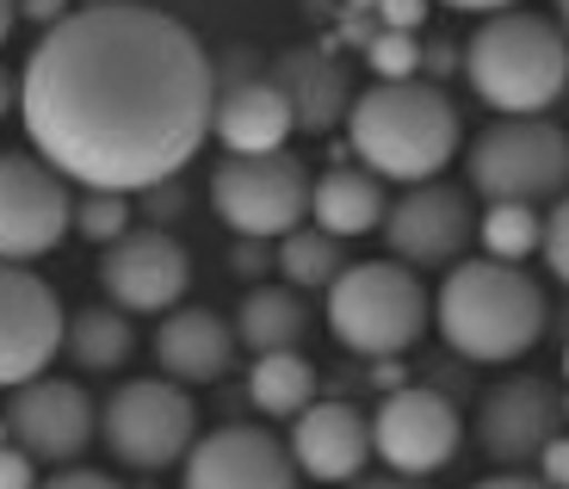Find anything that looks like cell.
<instances>
[{
  "mask_svg": "<svg viewBox=\"0 0 569 489\" xmlns=\"http://www.w3.org/2000/svg\"><path fill=\"white\" fill-rule=\"evenodd\" d=\"M26 137L62 180L149 192L211 137L217 62L173 13L137 0L74 7L19 74Z\"/></svg>",
  "mask_w": 569,
  "mask_h": 489,
  "instance_id": "cell-1",
  "label": "cell"
},
{
  "mask_svg": "<svg viewBox=\"0 0 569 489\" xmlns=\"http://www.w3.org/2000/svg\"><path fill=\"white\" fill-rule=\"evenodd\" d=\"M347 149L359 156V168H371L378 180H440L446 161L465 149V118H458L452 93L440 81H371L366 93H353L347 112Z\"/></svg>",
  "mask_w": 569,
  "mask_h": 489,
  "instance_id": "cell-2",
  "label": "cell"
},
{
  "mask_svg": "<svg viewBox=\"0 0 569 489\" xmlns=\"http://www.w3.org/2000/svg\"><path fill=\"white\" fill-rule=\"evenodd\" d=\"M545 291L513 260H458L446 267V286L433 291V322L446 347L470 366H508L545 335Z\"/></svg>",
  "mask_w": 569,
  "mask_h": 489,
  "instance_id": "cell-3",
  "label": "cell"
},
{
  "mask_svg": "<svg viewBox=\"0 0 569 489\" xmlns=\"http://www.w3.org/2000/svg\"><path fill=\"white\" fill-rule=\"evenodd\" d=\"M470 93L501 118H539L569 87V31L532 7L483 13V26L465 43Z\"/></svg>",
  "mask_w": 569,
  "mask_h": 489,
  "instance_id": "cell-4",
  "label": "cell"
},
{
  "mask_svg": "<svg viewBox=\"0 0 569 489\" xmlns=\"http://www.w3.org/2000/svg\"><path fill=\"white\" fill-rule=\"evenodd\" d=\"M427 322H433V298L421 291V273L402 267L397 255L341 267V279L328 286V329L359 360H397V353H409Z\"/></svg>",
  "mask_w": 569,
  "mask_h": 489,
  "instance_id": "cell-5",
  "label": "cell"
},
{
  "mask_svg": "<svg viewBox=\"0 0 569 489\" xmlns=\"http://www.w3.org/2000/svg\"><path fill=\"white\" fill-rule=\"evenodd\" d=\"M470 192L477 199H513V204H539L569 192V130L551 118H496L470 137L465 149Z\"/></svg>",
  "mask_w": 569,
  "mask_h": 489,
  "instance_id": "cell-6",
  "label": "cell"
},
{
  "mask_svg": "<svg viewBox=\"0 0 569 489\" xmlns=\"http://www.w3.org/2000/svg\"><path fill=\"white\" fill-rule=\"evenodd\" d=\"M100 433L118 465L130 471H168L199 447V403L180 378H130L100 409Z\"/></svg>",
  "mask_w": 569,
  "mask_h": 489,
  "instance_id": "cell-7",
  "label": "cell"
},
{
  "mask_svg": "<svg viewBox=\"0 0 569 489\" xmlns=\"http://www.w3.org/2000/svg\"><path fill=\"white\" fill-rule=\"evenodd\" d=\"M310 173L298 156H223L211 173V204L236 236L248 242H272V236H291L310 217Z\"/></svg>",
  "mask_w": 569,
  "mask_h": 489,
  "instance_id": "cell-8",
  "label": "cell"
},
{
  "mask_svg": "<svg viewBox=\"0 0 569 489\" xmlns=\"http://www.w3.org/2000/svg\"><path fill=\"white\" fill-rule=\"evenodd\" d=\"M69 230H74L69 180L43 156L7 149L0 156V260L31 267V260H43Z\"/></svg>",
  "mask_w": 569,
  "mask_h": 489,
  "instance_id": "cell-9",
  "label": "cell"
},
{
  "mask_svg": "<svg viewBox=\"0 0 569 489\" xmlns=\"http://www.w3.org/2000/svg\"><path fill=\"white\" fill-rule=\"evenodd\" d=\"M62 298L43 286L31 267L0 260V390H19L31 378L50 372V360L62 353Z\"/></svg>",
  "mask_w": 569,
  "mask_h": 489,
  "instance_id": "cell-10",
  "label": "cell"
},
{
  "mask_svg": "<svg viewBox=\"0 0 569 489\" xmlns=\"http://www.w3.org/2000/svg\"><path fill=\"white\" fill-rule=\"evenodd\" d=\"M465 447V416L440 390H390L371 416V452L397 477H433Z\"/></svg>",
  "mask_w": 569,
  "mask_h": 489,
  "instance_id": "cell-11",
  "label": "cell"
},
{
  "mask_svg": "<svg viewBox=\"0 0 569 489\" xmlns=\"http://www.w3.org/2000/svg\"><path fill=\"white\" fill-rule=\"evenodd\" d=\"M100 286L130 317H168L192 286V255L168 230H124L100 255Z\"/></svg>",
  "mask_w": 569,
  "mask_h": 489,
  "instance_id": "cell-12",
  "label": "cell"
},
{
  "mask_svg": "<svg viewBox=\"0 0 569 489\" xmlns=\"http://www.w3.org/2000/svg\"><path fill=\"white\" fill-rule=\"evenodd\" d=\"M7 433H13V447H26L38 465H74L87 452V440L100 433V409L87 397L74 378H31V385L13 390V403H7Z\"/></svg>",
  "mask_w": 569,
  "mask_h": 489,
  "instance_id": "cell-13",
  "label": "cell"
},
{
  "mask_svg": "<svg viewBox=\"0 0 569 489\" xmlns=\"http://www.w3.org/2000/svg\"><path fill=\"white\" fill-rule=\"evenodd\" d=\"M385 242L402 267L427 273V267H458L470 248V192L446 187V180H421L385 211Z\"/></svg>",
  "mask_w": 569,
  "mask_h": 489,
  "instance_id": "cell-14",
  "label": "cell"
},
{
  "mask_svg": "<svg viewBox=\"0 0 569 489\" xmlns=\"http://www.w3.org/2000/svg\"><path fill=\"white\" fill-rule=\"evenodd\" d=\"M563 433V397L545 378H501L477 409V447L501 465L520 471Z\"/></svg>",
  "mask_w": 569,
  "mask_h": 489,
  "instance_id": "cell-15",
  "label": "cell"
},
{
  "mask_svg": "<svg viewBox=\"0 0 569 489\" xmlns=\"http://www.w3.org/2000/svg\"><path fill=\"white\" fill-rule=\"evenodd\" d=\"M298 459L254 421H229L186 452V489H298Z\"/></svg>",
  "mask_w": 569,
  "mask_h": 489,
  "instance_id": "cell-16",
  "label": "cell"
},
{
  "mask_svg": "<svg viewBox=\"0 0 569 489\" xmlns=\"http://www.w3.org/2000/svg\"><path fill=\"white\" fill-rule=\"evenodd\" d=\"M291 459L316 483H353L371 459V421L341 397H316L298 421H291Z\"/></svg>",
  "mask_w": 569,
  "mask_h": 489,
  "instance_id": "cell-17",
  "label": "cell"
},
{
  "mask_svg": "<svg viewBox=\"0 0 569 489\" xmlns=\"http://www.w3.org/2000/svg\"><path fill=\"white\" fill-rule=\"evenodd\" d=\"M211 130L229 156H272L284 149V137L298 130V112L284 100V87L272 74H229L217 87V112Z\"/></svg>",
  "mask_w": 569,
  "mask_h": 489,
  "instance_id": "cell-18",
  "label": "cell"
},
{
  "mask_svg": "<svg viewBox=\"0 0 569 489\" xmlns=\"http://www.w3.org/2000/svg\"><path fill=\"white\" fill-rule=\"evenodd\" d=\"M236 329H229L217 310H199V303H180V310H168L156 329V360L168 378H180V385H211V378H223L229 366H236Z\"/></svg>",
  "mask_w": 569,
  "mask_h": 489,
  "instance_id": "cell-19",
  "label": "cell"
},
{
  "mask_svg": "<svg viewBox=\"0 0 569 489\" xmlns=\"http://www.w3.org/2000/svg\"><path fill=\"white\" fill-rule=\"evenodd\" d=\"M267 74L284 87V100L298 112V130H335L353 112V81H347V69L328 50H284Z\"/></svg>",
  "mask_w": 569,
  "mask_h": 489,
  "instance_id": "cell-20",
  "label": "cell"
},
{
  "mask_svg": "<svg viewBox=\"0 0 569 489\" xmlns=\"http://www.w3.org/2000/svg\"><path fill=\"white\" fill-rule=\"evenodd\" d=\"M310 217H316V230H328L335 242L378 230L385 223V187H378V173L371 168H328L310 187Z\"/></svg>",
  "mask_w": 569,
  "mask_h": 489,
  "instance_id": "cell-21",
  "label": "cell"
},
{
  "mask_svg": "<svg viewBox=\"0 0 569 489\" xmlns=\"http://www.w3.org/2000/svg\"><path fill=\"white\" fill-rule=\"evenodd\" d=\"M310 329V310H303L298 286H254L236 310V341L248 353H279V347H298Z\"/></svg>",
  "mask_w": 569,
  "mask_h": 489,
  "instance_id": "cell-22",
  "label": "cell"
},
{
  "mask_svg": "<svg viewBox=\"0 0 569 489\" xmlns=\"http://www.w3.org/2000/svg\"><path fill=\"white\" fill-rule=\"evenodd\" d=\"M248 403L272 421H298L316 403V366L303 360L298 347H279V353H254V372H248Z\"/></svg>",
  "mask_w": 569,
  "mask_h": 489,
  "instance_id": "cell-23",
  "label": "cell"
},
{
  "mask_svg": "<svg viewBox=\"0 0 569 489\" xmlns=\"http://www.w3.org/2000/svg\"><path fill=\"white\" fill-rule=\"evenodd\" d=\"M130 347H137L130 310H118V303H87V310H74L69 335H62V353L74 366H87V372H118L130 360Z\"/></svg>",
  "mask_w": 569,
  "mask_h": 489,
  "instance_id": "cell-24",
  "label": "cell"
},
{
  "mask_svg": "<svg viewBox=\"0 0 569 489\" xmlns=\"http://www.w3.org/2000/svg\"><path fill=\"white\" fill-rule=\"evenodd\" d=\"M279 273H284V286H298V291H328L335 279H341V242L328 230H291V236H279Z\"/></svg>",
  "mask_w": 569,
  "mask_h": 489,
  "instance_id": "cell-25",
  "label": "cell"
},
{
  "mask_svg": "<svg viewBox=\"0 0 569 489\" xmlns=\"http://www.w3.org/2000/svg\"><path fill=\"white\" fill-rule=\"evenodd\" d=\"M477 242H483L489 260H520L539 255L545 248V217L532 211V204H513V199H496L483 217H477Z\"/></svg>",
  "mask_w": 569,
  "mask_h": 489,
  "instance_id": "cell-26",
  "label": "cell"
},
{
  "mask_svg": "<svg viewBox=\"0 0 569 489\" xmlns=\"http://www.w3.org/2000/svg\"><path fill=\"white\" fill-rule=\"evenodd\" d=\"M74 230H81L87 242L112 248L118 236L130 230V199L124 192H106V187H87V199H74Z\"/></svg>",
  "mask_w": 569,
  "mask_h": 489,
  "instance_id": "cell-27",
  "label": "cell"
},
{
  "mask_svg": "<svg viewBox=\"0 0 569 489\" xmlns=\"http://www.w3.org/2000/svg\"><path fill=\"white\" fill-rule=\"evenodd\" d=\"M366 62H371L378 81H409V74H421V38H415V31L378 26L366 38Z\"/></svg>",
  "mask_w": 569,
  "mask_h": 489,
  "instance_id": "cell-28",
  "label": "cell"
},
{
  "mask_svg": "<svg viewBox=\"0 0 569 489\" xmlns=\"http://www.w3.org/2000/svg\"><path fill=\"white\" fill-rule=\"evenodd\" d=\"M539 255H545V267L569 286V199H557L551 217H545V248Z\"/></svg>",
  "mask_w": 569,
  "mask_h": 489,
  "instance_id": "cell-29",
  "label": "cell"
},
{
  "mask_svg": "<svg viewBox=\"0 0 569 489\" xmlns=\"http://www.w3.org/2000/svg\"><path fill=\"white\" fill-rule=\"evenodd\" d=\"M0 489H38V459L26 447H0Z\"/></svg>",
  "mask_w": 569,
  "mask_h": 489,
  "instance_id": "cell-30",
  "label": "cell"
},
{
  "mask_svg": "<svg viewBox=\"0 0 569 489\" xmlns=\"http://www.w3.org/2000/svg\"><path fill=\"white\" fill-rule=\"evenodd\" d=\"M38 489H124L118 477H106V471H87V465H62L50 483H38Z\"/></svg>",
  "mask_w": 569,
  "mask_h": 489,
  "instance_id": "cell-31",
  "label": "cell"
},
{
  "mask_svg": "<svg viewBox=\"0 0 569 489\" xmlns=\"http://www.w3.org/2000/svg\"><path fill=\"white\" fill-rule=\"evenodd\" d=\"M539 477H545L551 489H569V433H557L551 447L539 452Z\"/></svg>",
  "mask_w": 569,
  "mask_h": 489,
  "instance_id": "cell-32",
  "label": "cell"
},
{
  "mask_svg": "<svg viewBox=\"0 0 569 489\" xmlns=\"http://www.w3.org/2000/svg\"><path fill=\"white\" fill-rule=\"evenodd\" d=\"M378 13H385L390 31H415L427 19V0H378Z\"/></svg>",
  "mask_w": 569,
  "mask_h": 489,
  "instance_id": "cell-33",
  "label": "cell"
},
{
  "mask_svg": "<svg viewBox=\"0 0 569 489\" xmlns=\"http://www.w3.org/2000/svg\"><path fill=\"white\" fill-rule=\"evenodd\" d=\"M19 13H26V19H38V26L50 31L57 19H69L74 7H69V0H19Z\"/></svg>",
  "mask_w": 569,
  "mask_h": 489,
  "instance_id": "cell-34",
  "label": "cell"
},
{
  "mask_svg": "<svg viewBox=\"0 0 569 489\" xmlns=\"http://www.w3.org/2000/svg\"><path fill=\"white\" fill-rule=\"evenodd\" d=\"M470 489H551L545 477H527V471H496L483 477V483H470Z\"/></svg>",
  "mask_w": 569,
  "mask_h": 489,
  "instance_id": "cell-35",
  "label": "cell"
},
{
  "mask_svg": "<svg viewBox=\"0 0 569 489\" xmlns=\"http://www.w3.org/2000/svg\"><path fill=\"white\" fill-rule=\"evenodd\" d=\"M142 204H149L156 217H180V192H173V180H161V187H149V199H142Z\"/></svg>",
  "mask_w": 569,
  "mask_h": 489,
  "instance_id": "cell-36",
  "label": "cell"
},
{
  "mask_svg": "<svg viewBox=\"0 0 569 489\" xmlns=\"http://www.w3.org/2000/svg\"><path fill=\"white\" fill-rule=\"evenodd\" d=\"M458 13H501V7H520V0H446Z\"/></svg>",
  "mask_w": 569,
  "mask_h": 489,
  "instance_id": "cell-37",
  "label": "cell"
},
{
  "mask_svg": "<svg viewBox=\"0 0 569 489\" xmlns=\"http://www.w3.org/2000/svg\"><path fill=\"white\" fill-rule=\"evenodd\" d=\"M353 489H427V483H421V477H397V471H390V477H371V483H353Z\"/></svg>",
  "mask_w": 569,
  "mask_h": 489,
  "instance_id": "cell-38",
  "label": "cell"
},
{
  "mask_svg": "<svg viewBox=\"0 0 569 489\" xmlns=\"http://www.w3.org/2000/svg\"><path fill=\"white\" fill-rule=\"evenodd\" d=\"M13 106H19V81H13L7 69H0V118L13 112Z\"/></svg>",
  "mask_w": 569,
  "mask_h": 489,
  "instance_id": "cell-39",
  "label": "cell"
},
{
  "mask_svg": "<svg viewBox=\"0 0 569 489\" xmlns=\"http://www.w3.org/2000/svg\"><path fill=\"white\" fill-rule=\"evenodd\" d=\"M13 26H19V0H0V43L13 38Z\"/></svg>",
  "mask_w": 569,
  "mask_h": 489,
  "instance_id": "cell-40",
  "label": "cell"
},
{
  "mask_svg": "<svg viewBox=\"0 0 569 489\" xmlns=\"http://www.w3.org/2000/svg\"><path fill=\"white\" fill-rule=\"evenodd\" d=\"M557 26H563V31H569V0H557Z\"/></svg>",
  "mask_w": 569,
  "mask_h": 489,
  "instance_id": "cell-41",
  "label": "cell"
},
{
  "mask_svg": "<svg viewBox=\"0 0 569 489\" xmlns=\"http://www.w3.org/2000/svg\"><path fill=\"white\" fill-rule=\"evenodd\" d=\"M563 378H569V347H563Z\"/></svg>",
  "mask_w": 569,
  "mask_h": 489,
  "instance_id": "cell-42",
  "label": "cell"
}]
</instances>
